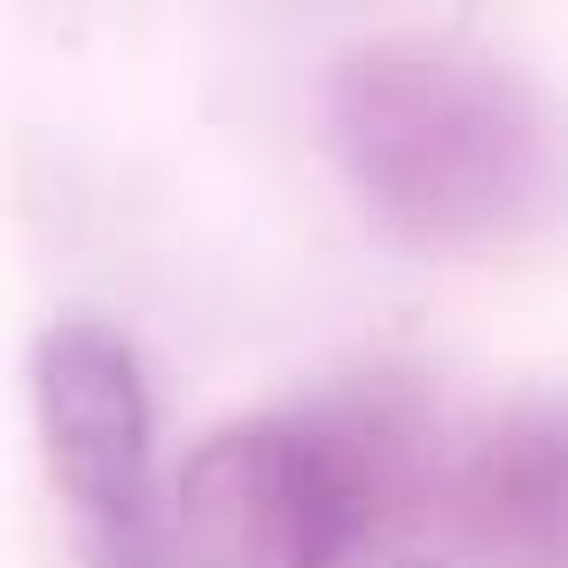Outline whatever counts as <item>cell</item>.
<instances>
[{
    "instance_id": "obj_1",
    "label": "cell",
    "mask_w": 568,
    "mask_h": 568,
    "mask_svg": "<svg viewBox=\"0 0 568 568\" xmlns=\"http://www.w3.org/2000/svg\"><path fill=\"white\" fill-rule=\"evenodd\" d=\"M327 141L366 219L413 250H490L568 203V118L506 55L389 32L327 71Z\"/></svg>"
},
{
    "instance_id": "obj_2",
    "label": "cell",
    "mask_w": 568,
    "mask_h": 568,
    "mask_svg": "<svg viewBox=\"0 0 568 568\" xmlns=\"http://www.w3.org/2000/svg\"><path fill=\"white\" fill-rule=\"evenodd\" d=\"M187 568H351L382 529L320 413L211 428L172 483Z\"/></svg>"
},
{
    "instance_id": "obj_3",
    "label": "cell",
    "mask_w": 568,
    "mask_h": 568,
    "mask_svg": "<svg viewBox=\"0 0 568 568\" xmlns=\"http://www.w3.org/2000/svg\"><path fill=\"white\" fill-rule=\"evenodd\" d=\"M32 413L87 568H187L156 506V405L110 320H55L32 343Z\"/></svg>"
},
{
    "instance_id": "obj_4",
    "label": "cell",
    "mask_w": 568,
    "mask_h": 568,
    "mask_svg": "<svg viewBox=\"0 0 568 568\" xmlns=\"http://www.w3.org/2000/svg\"><path fill=\"white\" fill-rule=\"evenodd\" d=\"M459 529L514 568H568V397L498 413L444 475Z\"/></svg>"
},
{
    "instance_id": "obj_5",
    "label": "cell",
    "mask_w": 568,
    "mask_h": 568,
    "mask_svg": "<svg viewBox=\"0 0 568 568\" xmlns=\"http://www.w3.org/2000/svg\"><path fill=\"white\" fill-rule=\"evenodd\" d=\"M397 568H452V560H397Z\"/></svg>"
}]
</instances>
